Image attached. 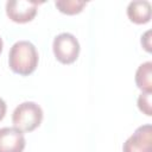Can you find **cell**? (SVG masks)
I'll return each mask as SVG.
<instances>
[{
	"mask_svg": "<svg viewBox=\"0 0 152 152\" xmlns=\"http://www.w3.org/2000/svg\"><path fill=\"white\" fill-rule=\"evenodd\" d=\"M38 52L28 40H18L10 49L8 65L11 70L21 76L32 74L38 65Z\"/></svg>",
	"mask_w": 152,
	"mask_h": 152,
	"instance_id": "1",
	"label": "cell"
},
{
	"mask_svg": "<svg viewBox=\"0 0 152 152\" xmlns=\"http://www.w3.org/2000/svg\"><path fill=\"white\" fill-rule=\"evenodd\" d=\"M43 120L42 107L32 101H25L15 107L12 114V122L15 128L24 132L34 131Z\"/></svg>",
	"mask_w": 152,
	"mask_h": 152,
	"instance_id": "2",
	"label": "cell"
},
{
	"mask_svg": "<svg viewBox=\"0 0 152 152\" xmlns=\"http://www.w3.org/2000/svg\"><path fill=\"white\" fill-rule=\"evenodd\" d=\"M52 50L58 62L63 64H71L78 57L80 43L74 34L69 32H62L55 37Z\"/></svg>",
	"mask_w": 152,
	"mask_h": 152,
	"instance_id": "3",
	"label": "cell"
},
{
	"mask_svg": "<svg viewBox=\"0 0 152 152\" xmlns=\"http://www.w3.org/2000/svg\"><path fill=\"white\" fill-rule=\"evenodd\" d=\"M39 4L28 0H10L6 2V14L12 21L25 24L36 17Z\"/></svg>",
	"mask_w": 152,
	"mask_h": 152,
	"instance_id": "4",
	"label": "cell"
},
{
	"mask_svg": "<svg viewBox=\"0 0 152 152\" xmlns=\"http://www.w3.org/2000/svg\"><path fill=\"white\" fill-rule=\"evenodd\" d=\"M122 152H152V127L150 124L139 126L124 142Z\"/></svg>",
	"mask_w": 152,
	"mask_h": 152,
	"instance_id": "5",
	"label": "cell"
},
{
	"mask_svg": "<svg viewBox=\"0 0 152 152\" xmlns=\"http://www.w3.org/2000/svg\"><path fill=\"white\" fill-rule=\"evenodd\" d=\"M26 145L24 133L15 127L0 128V152H23Z\"/></svg>",
	"mask_w": 152,
	"mask_h": 152,
	"instance_id": "6",
	"label": "cell"
},
{
	"mask_svg": "<svg viewBox=\"0 0 152 152\" xmlns=\"http://www.w3.org/2000/svg\"><path fill=\"white\" fill-rule=\"evenodd\" d=\"M127 15L134 24H146L151 19V4L146 0L131 1L127 6Z\"/></svg>",
	"mask_w": 152,
	"mask_h": 152,
	"instance_id": "7",
	"label": "cell"
},
{
	"mask_svg": "<svg viewBox=\"0 0 152 152\" xmlns=\"http://www.w3.org/2000/svg\"><path fill=\"white\" fill-rule=\"evenodd\" d=\"M135 84L142 93H152V62H145L138 66Z\"/></svg>",
	"mask_w": 152,
	"mask_h": 152,
	"instance_id": "8",
	"label": "cell"
},
{
	"mask_svg": "<svg viewBox=\"0 0 152 152\" xmlns=\"http://www.w3.org/2000/svg\"><path fill=\"white\" fill-rule=\"evenodd\" d=\"M55 5L62 13L72 15L80 13L83 10V7L87 5V2L82 0H59L56 1Z\"/></svg>",
	"mask_w": 152,
	"mask_h": 152,
	"instance_id": "9",
	"label": "cell"
},
{
	"mask_svg": "<svg viewBox=\"0 0 152 152\" xmlns=\"http://www.w3.org/2000/svg\"><path fill=\"white\" fill-rule=\"evenodd\" d=\"M151 94L152 93H141L139 95V97H138V107L147 116H151L152 115V109H151Z\"/></svg>",
	"mask_w": 152,
	"mask_h": 152,
	"instance_id": "10",
	"label": "cell"
},
{
	"mask_svg": "<svg viewBox=\"0 0 152 152\" xmlns=\"http://www.w3.org/2000/svg\"><path fill=\"white\" fill-rule=\"evenodd\" d=\"M141 45L142 48L147 51V52H151L152 49H151V31H146L142 36H141Z\"/></svg>",
	"mask_w": 152,
	"mask_h": 152,
	"instance_id": "11",
	"label": "cell"
},
{
	"mask_svg": "<svg viewBox=\"0 0 152 152\" xmlns=\"http://www.w3.org/2000/svg\"><path fill=\"white\" fill-rule=\"evenodd\" d=\"M6 109H7V106H6V102L0 97V121L4 119L5 114H6Z\"/></svg>",
	"mask_w": 152,
	"mask_h": 152,
	"instance_id": "12",
	"label": "cell"
},
{
	"mask_svg": "<svg viewBox=\"0 0 152 152\" xmlns=\"http://www.w3.org/2000/svg\"><path fill=\"white\" fill-rule=\"evenodd\" d=\"M2 46H4V42H2V38L0 37V53H1V51H2Z\"/></svg>",
	"mask_w": 152,
	"mask_h": 152,
	"instance_id": "13",
	"label": "cell"
}]
</instances>
